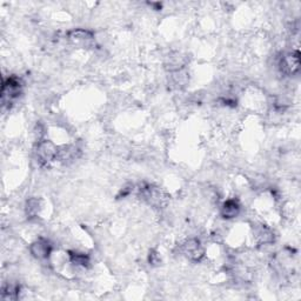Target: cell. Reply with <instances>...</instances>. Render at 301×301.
I'll return each instance as SVG.
<instances>
[{"mask_svg": "<svg viewBox=\"0 0 301 301\" xmlns=\"http://www.w3.org/2000/svg\"><path fill=\"white\" fill-rule=\"evenodd\" d=\"M140 197L148 205L153 207H161L166 202V195L159 187L154 185H144L139 190Z\"/></svg>", "mask_w": 301, "mask_h": 301, "instance_id": "6da1fadb", "label": "cell"}, {"mask_svg": "<svg viewBox=\"0 0 301 301\" xmlns=\"http://www.w3.org/2000/svg\"><path fill=\"white\" fill-rule=\"evenodd\" d=\"M58 148L56 145L50 140H41L39 142L36 148V155L38 161L41 165H48L51 161H53L54 159H57L58 155Z\"/></svg>", "mask_w": 301, "mask_h": 301, "instance_id": "7a4b0ae2", "label": "cell"}, {"mask_svg": "<svg viewBox=\"0 0 301 301\" xmlns=\"http://www.w3.org/2000/svg\"><path fill=\"white\" fill-rule=\"evenodd\" d=\"M21 93V83L18 78L10 77L9 79L3 83L2 87V100L3 104H11L14 99L20 96Z\"/></svg>", "mask_w": 301, "mask_h": 301, "instance_id": "3957f363", "label": "cell"}, {"mask_svg": "<svg viewBox=\"0 0 301 301\" xmlns=\"http://www.w3.org/2000/svg\"><path fill=\"white\" fill-rule=\"evenodd\" d=\"M279 68L281 73L286 76H292L299 72L300 68V53L299 51L285 54L279 61Z\"/></svg>", "mask_w": 301, "mask_h": 301, "instance_id": "277c9868", "label": "cell"}, {"mask_svg": "<svg viewBox=\"0 0 301 301\" xmlns=\"http://www.w3.org/2000/svg\"><path fill=\"white\" fill-rule=\"evenodd\" d=\"M181 251L183 256H186L190 260L199 261L201 260V258L204 257L205 249L202 247L200 240L198 239H190L187 240L185 244L182 245Z\"/></svg>", "mask_w": 301, "mask_h": 301, "instance_id": "5b68a950", "label": "cell"}, {"mask_svg": "<svg viewBox=\"0 0 301 301\" xmlns=\"http://www.w3.org/2000/svg\"><path fill=\"white\" fill-rule=\"evenodd\" d=\"M30 252L34 258H37L39 260L48 259L51 252H52V245L50 244L49 240L40 238V239H38L31 244Z\"/></svg>", "mask_w": 301, "mask_h": 301, "instance_id": "8992f818", "label": "cell"}, {"mask_svg": "<svg viewBox=\"0 0 301 301\" xmlns=\"http://www.w3.org/2000/svg\"><path fill=\"white\" fill-rule=\"evenodd\" d=\"M79 154L80 151L76 145H67V146H62L58 150L57 160L64 164H70L79 157Z\"/></svg>", "mask_w": 301, "mask_h": 301, "instance_id": "52a82bcc", "label": "cell"}, {"mask_svg": "<svg viewBox=\"0 0 301 301\" xmlns=\"http://www.w3.org/2000/svg\"><path fill=\"white\" fill-rule=\"evenodd\" d=\"M240 204L239 201L236 200V199H228L226 200L221 206L220 214L222 218L225 219H233L239 216L240 213Z\"/></svg>", "mask_w": 301, "mask_h": 301, "instance_id": "ba28073f", "label": "cell"}, {"mask_svg": "<svg viewBox=\"0 0 301 301\" xmlns=\"http://www.w3.org/2000/svg\"><path fill=\"white\" fill-rule=\"evenodd\" d=\"M93 33L88 30H72L68 32V39L73 41L74 44H87L88 41L93 40Z\"/></svg>", "mask_w": 301, "mask_h": 301, "instance_id": "9c48e42d", "label": "cell"}, {"mask_svg": "<svg viewBox=\"0 0 301 301\" xmlns=\"http://www.w3.org/2000/svg\"><path fill=\"white\" fill-rule=\"evenodd\" d=\"M70 261H71V264L76 265V266H79V267H87L91 263V260H89V257L87 254H84V253H78V252H70Z\"/></svg>", "mask_w": 301, "mask_h": 301, "instance_id": "30bf717a", "label": "cell"}, {"mask_svg": "<svg viewBox=\"0 0 301 301\" xmlns=\"http://www.w3.org/2000/svg\"><path fill=\"white\" fill-rule=\"evenodd\" d=\"M26 214L30 218L37 217L40 210V200L38 198H31L26 201Z\"/></svg>", "mask_w": 301, "mask_h": 301, "instance_id": "8fae6325", "label": "cell"}, {"mask_svg": "<svg viewBox=\"0 0 301 301\" xmlns=\"http://www.w3.org/2000/svg\"><path fill=\"white\" fill-rule=\"evenodd\" d=\"M19 291H20V288H19V286H17V285H6V286L3 287V291H2L3 299H7V300L17 299L19 296Z\"/></svg>", "mask_w": 301, "mask_h": 301, "instance_id": "7c38bea8", "label": "cell"}, {"mask_svg": "<svg viewBox=\"0 0 301 301\" xmlns=\"http://www.w3.org/2000/svg\"><path fill=\"white\" fill-rule=\"evenodd\" d=\"M258 239L260 240L261 244L264 245H267V244H272L273 242V233L272 230L265 227V226H263V227H260L259 230H258Z\"/></svg>", "mask_w": 301, "mask_h": 301, "instance_id": "4fadbf2b", "label": "cell"}, {"mask_svg": "<svg viewBox=\"0 0 301 301\" xmlns=\"http://www.w3.org/2000/svg\"><path fill=\"white\" fill-rule=\"evenodd\" d=\"M148 261H150L151 265H157V264H159V261H160L159 254L157 252H155V251H151L150 252V257H148Z\"/></svg>", "mask_w": 301, "mask_h": 301, "instance_id": "5bb4252c", "label": "cell"}]
</instances>
